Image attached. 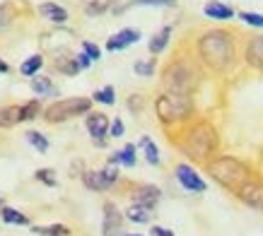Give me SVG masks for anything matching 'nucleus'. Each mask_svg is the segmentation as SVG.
<instances>
[{
  "label": "nucleus",
  "instance_id": "2",
  "mask_svg": "<svg viewBox=\"0 0 263 236\" xmlns=\"http://www.w3.org/2000/svg\"><path fill=\"white\" fill-rule=\"evenodd\" d=\"M217 147H220V133L208 118L191 121L179 140L181 154H186L193 162H205V164L215 157Z\"/></svg>",
  "mask_w": 263,
  "mask_h": 236
},
{
  "label": "nucleus",
  "instance_id": "11",
  "mask_svg": "<svg viewBox=\"0 0 263 236\" xmlns=\"http://www.w3.org/2000/svg\"><path fill=\"white\" fill-rule=\"evenodd\" d=\"M123 217L126 214L121 212L116 203H104V222H102V234L104 236H121L123 231Z\"/></svg>",
  "mask_w": 263,
  "mask_h": 236
},
{
  "label": "nucleus",
  "instance_id": "15",
  "mask_svg": "<svg viewBox=\"0 0 263 236\" xmlns=\"http://www.w3.org/2000/svg\"><path fill=\"white\" fill-rule=\"evenodd\" d=\"M130 198H133V203H136V205H143V207L155 210V207H157V203H160V198H162V190L157 188V186L143 183V186H138V188L130 193Z\"/></svg>",
  "mask_w": 263,
  "mask_h": 236
},
{
  "label": "nucleus",
  "instance_id": "27",
  "mask_svg": "<svg viewBox=\"0 0 263 236\" xmlns=\"http://www.w3.org/2000/svg\"><path fill=\"white\" fill-rule=\"evenodd\" d=\"M133 72H136L138 77H155V72H157V61H155V58L136 61V63H133Z\"/></svg>",
  "mask_w": 263,
  "mask_h": 236
},
{
  "label": "nucleus",
  "instance_id": "31",
  "mask_svg": "<svg viewBox=\"0 0 263 236\" xmlns=\"http://www.w3.org/2000/svg\"><path fill=\"white\" fill-rule=\"evenodd\" d=\"M24 137H27V142H29L36 152H41V154H44V152H48V137H46V135L36 133V130H27V133H24Z\"/></svg>",
  "mask_w": 263,
  "mask_h": 236
},
{
  "label": "nucleus",
  "instance_id": "25",
  "mask_svg": "<svg viewBox=\"0 0 263 236\" xmlns=\"http://www.w3.org/2000/svg\"><path fill=\"white\" fill-rule=\"evenodd\" d=\"M114 8V0H87L85 3V15L87 17H99L104 12H109Z\"/></svg>",
  "mask_w": 263,
  "mask_h": 236
},
{
  "label": "nucleus",
  "instance_id": "20",
  "mask_svg": "<svg viewBox=\"0 0 263 236\" xmlns=\"http://www.w3.org/2000/svg\"><path fill=\"white\" fill-rule=\"evenodd\" d=\"M138 147L143 150L145 162H147V164H150V166H160V162H162V159H160V147L152 142L150 135H143V137L138 140Z\"/></svg>",
  "mask_w": 263,
  "mask_h": 236
},
{
  "label": "nucleus",
  "instance_id": "4",
  "mask_svg": "<svg viewBox=\"0 0 263 236\" xmlns=\"http://www.w3.org/2000/svg\"><path fill=\"white\" fill-rule=\"evenodd\" d=\"M193 111H196V102L191 94H176V92H160L155 99V113L162 126H179L191 121Z\"/></svg>",
  "mask_w": 263,
  "mask_h": 236
},
{
  "label": "nucleus",
  "instance_id": "24",
  "mask_svg": "<svg viewBox=\"0 0 263 236\" xmlns=\"http://www.w3.org/2000/svg\"><path fill=\"white\" fill-rule=\"evenodd\" d=\"M56 70H61L63 75H68V77L78 75V72H80L78 58H75V55H58L56 58Z\"/></svg>",
  "mask_w": 263,
  "mask_h": 236
},
{
  "label": "nucleus",
  "instance_id": "6",
  "mask_svg": "<svg viewBox=\"0 0 263 236\" xmlns=\"http://www.w3.org/2000/svg\"><path fill=\"white\" fill-rule=\"evenodd\" d=\"M92 104H95V99H87V96L58 99V102H53L51 106L44 109V121L46 123H63V121H70V118L87 116L92 111Z\"/></svg>",
  "mask_w": 263,
  "mask_h": 236
},
{
  "label": "nucleus",
  "instance_id": "13",
  "mask_svg": "<svg viewBox=\"0 0 263 236\" xmlns=\"http://www.w3.org/2000/svg\"><path fill=\"white\" fill-rule=\"evenodd\" d=\"M130 8H176V0H114V15H123Z\"/></svg>",
  "mask_w": 263,
  "mask_h": 236
},
{
  "label": "nucleus",
  "instance_id": "18",
  "mask_svg": "<svg viewBox=\"0 0 263 236\" xmlns=\"http://www.w3.org/2000/svg\"><path fill=\"white\" fill-rule=\"evenodd\" d=\"M203 15H205L208 19H220V22H224V19H232V17H234V8L224 5L220 0H210V3H205V8H203Z\"/></svg>",
  "mask_w": 263,
  "mask_h": 236
},
{
  "label": "nucleus",
  "instance_id": "43",
  "mask_svg": "<svg viewBox=\"0 0 263 236\" xmlns=\"http://www.w3.org/2000/svg\"><path fill=\"white\" fill-rule=\"evenodd\" d=\"M121 236H143V234H121Z\"/></svg>",
  "mask_w": 263,
  "mask_h": 236
},
{
  "label": "nucleus",
  "instance_id": "33",
  "mask_svg": "<svg viewBox=\"0 0 263 236\" xmlns=\"http://www.w3.org/2000/svg\"><path fill=\"white\" fill-rule=\"evenodd\" d=\"M239 19L247 22L249 27H256V29H263V15L261 12H251V10H241L239 12Z\"/></svg>",
  "mask_w": 263,
  "mask_h": 236
},
{
  "label": "nucleus",
  "instance_id": "17",
  "mask_svg": "<svg viewBox=\"0 0 263 236\" xmlns=\"http://www.w3.org/2000/svg\"><path fill=\"white\" fill-rule=\"evenodd\" d=\"M138 145H133V142H128V145H123V150L114 152L111 157H109V162L111 164H119V166H126V169H133V166L138 164Z\"/></svg>",
  "mask_w": 263,
  "mask_h": 236
},
{
  "label": "nucleus",
  "instance_id": "41",
  "mask_svg": "<svg viewBox=\"0 0 263 236\" xmlns=\"http://www.w3.org/2000/svg\"><path fill=\"white\" fill-rule=\"evenodd\" d=\"M10 70V65L5 63V61H3V58H0V75H5V72Z\"/></svg>",
  "mask_w": 263,
  "mask_h": 236
},
{
  "label": "nucleus",
  "instance_id": "9",
  "mask_svg": "<svg viewBox=\"0 0 263 236\" xmlns=\"http://www.w3.org/2000/svg\"><path fill=\"white\" fill-rule=\"evenodd\" d=\"M174 176H176V181H179V186L183 190H189V193H205L208 190V183L203 181V176L191 164H186V162L174 166Z\"/></svg>",
  "mask_w": 263,
  "mask_h": 236
},
{
  "label": "nucleus",
  "instance_id": "21",
  "mask_svg": "<svg viewBox=\"0 0 263 236\" xmlns=\"http://www.w3.org/2000/svg\"><path fill=\"white\" fill-rule=\"evenodd\" d=\"M32 92L34 94H39V96H58V87L51 82V77H36L34 75L32 77Z\"/></svg>",
  "mask_w": 263,
  "mask_h": 236
},
{
  "label": "nucleus",
  "instance_id": "34",
  "mask_svg": "<svg viewBox=\"0 0 263 236\" xmlns=\"http://www.w3.org/2000/svg\"><path fill=\"white\" fill-rule=\"evenodd\" d=\"M34 179L41 181V183H46V186H51V188L58 183L56 181V171H53V169H39V171L34 173Z\"/></svg>",
  "mask_w": 263,
  "mask_h": 236
},
{
  "label": "nucleus",
  "instance_id": "10",
  "mask_svg": "<svg viewBox=\"0 0 263 236\" xmlns=\"http://www.w3.org/2000/svg\"><path fill=\"white\" fill-rule=\"evenodd\" d=\"M143 39V34H140V29H133V27H126V29H121V32L111 34L109 39H106V51L109 53H119V51H126L128 46H133V44H138V41Z\"/></svg>",
  "mask_w": 263,
  "mask_h": 236
},
{
  "label": "nucleus",
  "instance_id": "14",
  "mask_svg": "<svg viewBox=\"0 0 263 236\" xmlns=\"http://www.w3.org/2000/svg\"><path fill=\"white\" fill-rule=\"evenodd\" d=\"M244 63L254 70L263 72V34H256L244 46Z\"/></svg>",
  "mask_w": 263,
  "mask_h": 236
},
{
  "label": "nucleus",
  "instance_id": "7",
  "mask_svg": "<svg viewBox=\"0 0 263 236\" xmlns=\"http://www.w3.org/2000/svg\"><path fill=\"white\" fill-rule=\"evenodd\" d=\"M116 181H119V164H111V162L104 166V169H92V171L82 173V183L89 190H97V193L109 190Z\"/></svg>",
  "mask_w": 263,
  "mask_h": 236
},
{
  "label": "nucleus",
  "instance_id": "32",
  "mask_svg": "<svg viewBox=\"0 0 263 236\" xmlns=\"http://www.w3.org/2000/svg\"><path fill=\"white\" fill-rule=\"evenodd\" d=\"M41 116V102L39 99H32V102L22 104V123L24 121H34V118Z\"/></svg>",
  "mask_w": 263,
  "mask_h": 236
},
{
  "label": "nucleus",
  "instance_id": "23",
  "mask_svg": "<svg viewBox=\"0 0 263 236\" xmlns=\"http://www.w3.org/2000/svg\"><path fill=\"white\" fill-rule=\"evenodd\" d=\"M22 123V106H5L0 109V128H12Z\"/></svg>",
  "mask_w": 263,
  "mask_h": 236
},
{
  "label": "nucleus",
  "instance_id": "22",
  "mask_svg": "<svg viewBox=\"0 0 263 236\" xmlns=\"http://www.w3.org/2000/svg\"><path fill=\"white\" fill-rule=\"evenodd\" d=\"M126 220L133 222V224H147L152 220V210L150 207H143V205H130L126 210Z\"/></svg>",
  "mask_w": 263,
  "mask_h": 236
},
{
  "label": "nucleus",
  "instance_id": "3",
  "mask_svg": "<svg viewBox=\"0 0 263 236\" xmlns=\"http://www.w3.org/2000/svg\"><path fill=\"white\" fill-rule=\"evenodd\" d=\"M162 87L164 92H176V94H196L200 87V72L191 58L174 55L164 70H162Z\"/></svg>",
  "mask_w": 263,
  "mask_h": 236
},
{
  "label": "nucleus",
  "instance_id": "39",
  "mask_svg": "<svg viewBox=\"0 0 263 236\" xmlns=\"http://www.w3.org/2000/svg\"><path fill=\"white\" fill-rule=\"evenodd\" d=\"M75 58H78V65H80V70H87L89 65L95 63V61H92V58H89V55L85 53V51H82V53H78Z\"/></svg>",
  "mask_w": 263,
  "mask_h": 236
},
{
  "label": "nucleus",
  "instance_id": "29",
  "mask_svg": "<svg viewBox=\"0 0 263 236\" xmlns=\"http://www.w3.org/2000/svg\"><path fill=\"white\" fill-rule=\"evenodd\" d=\"M32 231L36 236H70V229L65 224H48V227H32Z\"/></svg>",
  "mask_w": 263,
  "mask_h": 236
},
{
  "label": "nucleus",
  "instance_id": "37",
  "mask_svg": "<svg viewBox=\"0 0 263 236\" xmlns=\"http://www.w3.org/2000/svg\"><path fill=\"white\" fill-rule=\"evenodd\" d=\"M123 133H126L123 121H121V118H114V121H111V128H109V137H123Z\"/></svg>",
  "mask_w": 263,
  "mask_h": 236
},
{
  "label": "nucleus",
  "instance_id": "36",
  "mask_svg": "<svg viewBox=\"0 0 263 236\" xmlns=\"http://www.w3.org/2000/svg\"><path fill=\"white\" fill-rule=\"evenodd\" d=\"M82 51H85L92 61H99V58H102V48L97 46V44H92V41H82Z\"/></svg>",
  "mask_w": 263,
  "mask_h": 236
},
{
  "label": "nucleus",
  "instance_id": "5",
  "mask_svg": "<svg viewBox=\"0 0 263 236\" xmlns=\"http://www.w3.org/2000/svg\"><path fill=\"white\" fill-rule=\"evenodd\" d=\"M208 173L215 183H220L222 188H227L230 193L239 188L241 183L247 181L249 176H254L251 169H249L239 157H232V154H220V157H213L208 162Z\"/></svg>",
  "mask_w": 263,
  "mask_h": 236
},
{
  "label": "nucleus",
  "instance_id": "35",
  "mask_svg": "<svg viewBox=\"0 0 263 236\" xmlns=\"http://www.w3.org/2000/svg\"><path fill=\"white\" fill-rule=\"evenodd\" d=\"M126 106H128V111H130V113H143L145 96L143 94H130V96H128V102H126Z\"/></svg>",
  "mask_w": 263,
  "mask_h": 236
},
{
  "label": "nucleus",
  "instance_id": "28",
  "mask_svg": "<svg viewBox=\"0 0 263 236\" xmlns=\"http://www.w3.org/2000/svg\"><path fill=\"white\" fill-rule=\"evenodd\" d=\"M3 222H5V224H17V227H27V224H29V217L22 214L20 210H15V207H8V205H5V210H3Z\"/></svg>",
  "mask_w": 263,
  "mask_h": 236
},
{
  "label": "nucleus",
  "instance_id": "40",
  "mask_svg": "<svg viewBox=\"0 0 263 236\" xmlns=\"http://www.w3.org/2000/svg\"><path fill=\"white\" fill-rule=\"evenodd\" d=\"M150 231H152V236H176L174 231H172V229H167V227H160V224H157V227H152Z\"/></svg>",
  "mask_w": 263,
  "mask_h": 236
},
{
  "label": "nucleus",
  "instance_id": "30",
  "mask_svg": "<svg viewBox=\"0 0 263 236\" xmlns=\"http://www.w3.org/2000/svg\"><path fill=\"white\" fill-rule=\"evenodd\" d=\"M92 99H95L97 104H104V106H114L116 104V89H114L111 85L102 87V89H97L95 94H92Z\"/></svg>",
  "mask_w": 263,
  "mask_h": 236
},
{
  "label": "nucleus",
  "instance_id": "1",
  "mask_svg": "<svg viewBox=\"0 0 263 236\" xmlns=\"http://www.w3.org/2000/svg\"><path fill=\"white\" fill-rule=\"evenodd\" d=\"M196 58L210 72L224 75L237 65V39L230 29L213 27L198 36L196 41Z\"/></svg>",
  "mask_w": 263,
  "mask_h": 236
},
{
  "label": "nucleus",
  "instance_id": "16",
  "mask_svg": "<svg viewBox=\"0 0 263 236\" xmlns=\"http://www.w3.org/2000/svg\"><path fill=\"white\" fill-rule=\"evenodd\" d=\"M172 32H174V27H172V24H164L162 29H157V32L152 34V39L147 41V51H150L152 55L164 53V48H167L169 41H172Z\"/></svg>",
  "mask_w": 263,
  "mask_h": 236
},
{
  "label": "nucleus",
  "instance_id": "26",
  "mask_svg": "<svg viewBox=\"0 0 263 236\" xmlns=\"http://www.w3.org/2000/svg\"><path fill=\"white\" fill-rule=\"evenodd\" d=\"M41 65H44V58H41V53H34V55H29V58H27L22 65H20V72H22L24 77H34V75L41 70Z\"/></svg>",
  "mask_w": 263,
  "mask_h": 236
},
{
  "label": "nucleus",
  "instance_id": "42",
  "mask_svg": "<svg viewBox=\"0 0 263 236\" xmlns=\"http://www.w3.org/2000/svg\"><path fill=\"white\" fill-rule=\"evenodd\" d=\"M3 210H5V200L0 198V220H3Z\"/></svg>",
  "mask_w": 263,
  "mask_h": 236
},
{
  "label": "nucleus",
  "instance_id": "38",
  "mask_svg": "<svg viewBox=\"0 0 263 236\" xmlns=\"http://www.w3.org/2000/svg\"><path fill=\"white\" fill-rule=\"evenodd\" d=\"M15 17V12H12V8H10L8 3H0V27H5V24H10V19Z\"/></svg>",
  "mask_w": 263,
  "mask_h": 236
},
{
  "label": "nucleus",
  "instance_id": "8",
  "mask_svg": "<svg viewBox=\"0 0 263 236\" xmlns=\"http://www.w3.org/2000/svg\"><path fill=\"white\" fill-rule=\"evenodd\" d=\"M234 195L239 198L247 207H251V210H256V212H263V179H258V176H249L247 181L234 190Z\"/></svg>",
  "mask_w": 263,
  "mask_h": 236
},
{
  "label": "nucleus",
  "instance_id": "12",
  "mask_svg": "<svg viewBox=\"0 0 263 236\" xmlns=\"http://www.w3.org/2000/svg\"><path fill=\"white\" fill-rule=\"evenodd\" d=\"M85 126H87V133L92 135V140H106L109 135V128H111V121L106 113H97V111H89L87 118H85Z\"/></svg>",
  "mask_w": 263,
  "mask_h": 236
},
{
  "label": "nucleus",
  "instance_id": "19",
  "mask_svg": "<svg viewBox=\"0 0 263 236\" xmlns=\"http://www.w3.org/2000/svg\"><path fill=\"white\" fill-rule=\"evenodd\" d=\"M39 15L44 19H48L51 24H65L68 22V10L56 5V3H41L39 5Z\"/></svg>",
  "mask_w": 263,
  "mask_h": 236
}]
</instances>
